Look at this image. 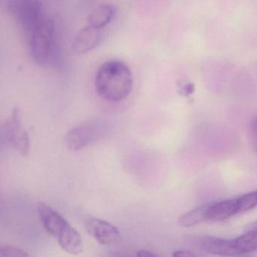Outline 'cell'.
<instances>
[{
    "label": "cell",
    "instance_id": "obj_11",
    "mask_svg": "<svg viewBox=\"0 0 257 257\" xmlns=\"http://www.w3.org/2000/svg\"><path fill=\"white\" fill-rule=\"evenodd\" d=\"M116 14V7L110 4L99 5L87 17V25L94 29L103 30L109 25Z\"/></svg>",
    "mask_w": 257,
    "mask_h": 257
},
{
    "label": "cell",
    "instance_id": "obj_21",
    "mask_svg": "<svg viewBox=\"0 0 257 257\" xmlns=\"http://www.w3.org/2000/svg\"><path fill=\"white\" fill-rule=\"evenodd\" d=\"M255 194H256V195H257V190L255 191Z\"/></svg>",
    "mask_w": 257,
    "mask_h": 257
},
{
    "label": "cell",
    "instance_id": "obj_20",
    "mask_svg": "<svg viewBox=\"0 0 257 257\" xmlns=\"http://www.w3.org/2000/svg\"><path fill=\"white\" fill-rule=\"evenodd\" d=\"M244 231H255V232H257V220L246 225L244 228Z\"/></svg>",
    "mask_w": 257,
    "mask_h": 257
},
{
    "label": "cell",
    "instance_id": "obj_6",
    "mask_svg": "<svg viewBox=\"0 0 257 257\" xmlns=\"http://www.w3.org/2000/svg\"><path fill=\"white\" fill-rule=\"evenodd\" d=\"M100 127L95 121H88L71 129L65 137L67 147L73 151L82 150L97 140Z\"/></svg>",
    "mask_w": 257,
    "mask_h": 257
},
{
    "label": "cell",
    "instance_id": "obj_10",
    "mask_svg": "<svg viewBox=\"0 0 257 257\" xmlns=\"http://www.w3.org/2000/svg\"><path fill=\"white\" fill-rule=\"evenodd\" d=\"M239 213L237 198L211 201L207 210V222H222Z\"/></svg>",
    "mask_w": 257,
    "mask_h": 257
},
{
    "label": "cell",
    "instance_id": "obj_16",
    "mask_svg": "<svg viewBox=\"0 0 257 257\" xmlns=\"http://www.w3.org/2000/svg\"><path fill=\"white\" fill-rule=\"evenodd\" d=\"M249 141L252 150L257 153V115L251 120L249 127Z\"/></svg>",
    "mask_w": 257,
    "mask_h": 257
},
{
    "label": "cell",
    "instance_id": "obj_12",
    "mask_svg": "<svg viewBox=\"0 0 257 257\" xmlns=\"http://www.w3.org/2000/svg\"><path fill=\"white\" fill-rule=\"evenodd\" d=\"M210 202L205 203L180 216L177 224L180 227H192L207 222V210Z\"/></svg>",
    "mask_w": 257,
    "mask_h": 257
},
{
    "label": "cell",
    "instance_id": "obj_15",
    "mask_svg": "<svg viewBox=\"0 0 257 257\" xmlns=\"http://www.w3.org/2000/svg\"><path fill=\"white\" fill-rule=\"evenodd\" d=\"M29 254L16 246L2 245L0 246V257H28Z\"/></svg>",
    "mask_w": 257,
    "mask_h": 257
},
{
    "label": "cell",
    "instance_id": "obj_2",
    "mask_svg": "<svg viewBox=\"0 0 257 257\" xmlns=\"http://www.w3.org/2000/svg\"><path fill=\"white\" fill-rule=\"evenodd\" d=\"M38 214L45 229L58 240V244L68 253L77 255L83 250L80 234L56 210L42 203Z\"/></svg>",
    "mask_w": 257,
    "mask_h": 257
},
{
    "label": "cell",
    "instance_id": "obj_19",
    "mask_svg": "<svg viewBox=\"0 0 257 257\" xmlns=\"http://www.w3.org/2000/svg\"><path fill=\"white\" fill-rule=\"evenodd\" d=\"M137 255L141 257L156 256V254L153 253V252H150V251L147 250V249H141V250L138 251V253H137Z\"/></svg>",
    "mask_w": 257,
    "mask_h": 257
},
{
    "label": "cell",
    "instance_id": "obj_8",
    "mask_svg": "<svg viewBox=\"0 0 257 257\" xmlns=\"http://www.w3.org/2000/svg\"><path fill=\"white\" fill-rule=\"evenodd\" d=\"M86 229L100 244L115 246L121 240V234L118 228L108 221L94 218L88 221Z\"/></svg>",
    "mask_w": 257,
    "mask_h": 257
},
{
    "label": "cell",
    "instance_id": "obj_3",
    "mask_svg": "<svg viewBox=\"0 0 257 257\" xmlns=\"http://www.w3.org/2000/svg\"><path fill=\"white\" fill-rule=\"evenodd\" d=\"M30 50L33 60L40 66H47L56 56V33L53 19L44 17L30 34Z\"/></svg>",
    "mask_w": 257,
    "mask_h": 257
},
{
    "label": "cell",
    "instance_id": "obj_17",
    "mask_svg": "<svg viewBox=\"0 0 257 257\" xmlns=\"http://www.w3.org/2000/svg\"><path fill=\"white\" fill-rule=\"evenodd\" d=\"M195 91V85L192 83H186L180 86L178 92L183 97H189Z\"/></svg>",
    "mask_w": 257,
    "mask_h": 257
},
{
    "label": "cell",
    "instance_id": "obj_7",
    "mask_svg": "<svg viewBox=\"0 0 257 257\" xmlns=\"http://www.w3.org/2000/svg\"><path fill=\"white\" fill-rule=\"evenodd\" d=\"M190 242L195 248L207 253L219 255H239L234 239L228 240L210 236H196L191 237Z\"/></svg>",
    "mask_w": 257,
    "mask_h": 257
},
{
    "label": "cell",
    "instance_id": "obj_5",
    "mask_svg": "<svg viewBox=\"0 0 257 257\" xmlns=\"http://www.w3.org/2000/svg\"><path fill=\"white\" fill-rule=\"evenodd\" d=\"M3 139L22 156H28L30 152V140L28 132L22 124V115L19 108H15L10 118L4 124Z\"/></svg>",
    "mask_w": 257,
    "mask_h": 257
},
{
    "label": "cell",
    "instance_id": "obj_18",
    "mask_svg": "<svg viewBox=\"0 0 257 257\" xmlns=\"http://www.w3.org/2000/svg\"><path fill=\"white\" fill-rule=\"evenodd\" d=\"M173 255L174 256H181V257H190V256H195L196 254L193 253V252H190V251H186V250H177L175 251V252L173 253Z\"/></svg>",
    "mask_w": 257,
    "mask_h": 257
},
{
    "label": "cell",
    "instance_id": "obj_13",
    "mask_svg": "<svg viewBox=\"0 0 257 257\" xmlns=\"http://www.w3.org/2000/svg\"><path fill=\"white\" fill-rule=\"evenodd\" d=\"M239 255L257 251V232L245 231L244 234L234 239Z\"/></svg>",
    "mask_w": 257,
    "mask_h": 257
},
{
    "label": "cell",
    "instance_id": "obj_9",
    "mask_svg": "<svg viewBox=\"0 0 257 257\" xmlns=\"http://www.w3.org/2000/svg\"><path fill=\"white\" fill-rule=\"evenodd\" d=\"M103 40L102 30L88 26L79 31L73 41L72 48L76 54L83 55L94 50Z\"/></svg>",
    "mask_w": 257,
    "mask_h": 257
},
{
    "label": "cell",
    "instance_id": "obj_1",
    "mask_svg": "<svg viewBox=\"0 0 257 257\" xmlns=\"http://www.w3.org/2000/svg\"><path fill=\"white\" fill-rule=\"evenodd\" d=\"M133 83L131 69L120 60H109L102 64L94 78L97 94L109 102L121 101L128 97Z\"/></svg>",
    "mask_w": 257,
    "mask_h": 257
},
{
    "label": "cell",
    "instance_id": "obj_14",
    "mask_svg": "<svg viewBox=\"0 0 257 257\" xmlns=\"http://www.w3.org/2000/svg\"><path fill=\"white\" fill-rule=\"evenodd\" d=\"M239 213L247 211L257 206V195L255 192L246 194L237 198Z\"/></svg>",
    "mask_w": 257,
    "mask_h": 257
},
{
    "label": "cell",
    "instance_id": "obj_4",
    "mask_svg": "<svg viewBox=\"0 0 257 257\" xmlns=\"http://www.w3.org/2000/svg\"><path fill=\"white\" fill-rule=\"evenodd\" d=\"M8 10L16 23L29 34L45 17L41 0H9Z\"/></svg>",
    "mask_w": 257,
    "mask_h": 257
}]
</instances>
